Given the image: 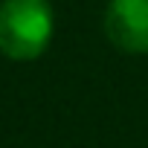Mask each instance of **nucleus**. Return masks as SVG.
<instances>
[{
    "label": "nucleus",
    "mask_w": 148,
    "mask_h": 148,
    "mask_svg": "<svg viewBox=\"0 0 148 148\" xmlns=\"http://www.w3.org/2000/svg\"><path fill=\"white\" fill-rule=\"evenodd\" d=\"M55 35L49 0H0V55L26 64L38 61Z\"/></svg>",
    "instance_id": "nucleus-1"
},
{
    "label": "nucleus",
    "mask_w": 148,
    "mask_h": 148,
    "mask_svg": "<svg viewBox=\"0 0 148 148\" xmlns=\"http://www.w3.org/2000/svg\"><path fill=\"white\" fill-rule=\"evenodd\" d=\"M105 35L125 55H148V0H108Z\"/></svg>",
    "instance_id": "nucleus-2"
}]
</instances>
